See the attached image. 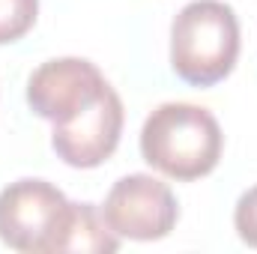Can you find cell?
<instances>
[{
	"instance_id": "obj_1",
	"label": "cell",
	"mask_w": 257,
	"mask_h": 254,
	"mask_svg": "<svg viewBox=\"0 0 257 254\" xmlns=\"http://www.w3.org/2000/svg\"><path fill=\"white\" fill-rule=\"evenodd\" d=\"M224 150V135L218 120L189 102H165L141 129V156L144 162L180 183H192L215 171Z\"/></svg>"
},
{
	"instance_id": "obj_4",
	"label": "cell",
	"mask_w": 257,
	"mask_h": 254,
	"mask_svg": "<svg viewBox=\"0 0 257 254\" xmlns=\"http://www.w3.org/2000/svg\"><path fill=\"white\" fill-rule=\"evenodd\" d=\"M102 215L120 239L156 242L177 227L180 203L171 186L159 177L128 174L111 186L102 203Z\"/></svg>"
},
{
	"instance_id": "obj_8",
	"label": "cell",
	"mask_w": 257,
	"mask_h": 254,
	"mask_svg": "<svg viewBox=\"0 0 257 254\" xmlns=\"http://www.w3.org/2000/svg\"><path fill=\"white\" fill-rule=\"evenodd\" d=\"M39 15V0H0V45L18 42Z\"/></svg>"
},
{
	"instance_id": "obj_5",
	"label": "cell",
	"mask_w": 257,
	"mask_h": 254,
	"mask_svg": "<svg viewBox=\"0 0 257 254\" xmlns=\"http://www.w3.org/2000/svg\"><path fill=\"white\" fill-rule=\"evenodd\" d=\"M111 84L99 66L84 57H57L48 60L27 78V105L42 120L60 126L87 111Z\"/></svg>"
},
{
	"instance_id": "obj_3",
	"label": "cell",
	"mask_w": 257,
	"mask_h": 254,
	"mask_svg": "<svg viewBox=\"0 0 257 254\" xmlns=\"http://www.w3.org/2000/svg\"><path fill=\"white\" fill-rule=\"evenodd\" d=\"M72 200L48 180H15L0 191V242L24 254H63Z\"/></svg>"
},
{
	"instance_id": "obj_9",
	"label": "cell",
	"mask_w": 257,
	"mask_h": 254,
	"mask_svg": "<svg viewBox=\"0 0 257 254\" xmlns=\"http://www.w3.org/2000/svg\"><path fill=\"white\" fill-rule=\"evenodd\" d=\"M233 227H236V233H239V239L245 245L257 248V186L248 191H242V197L236 200Z\"/></svg>"
},
{
	"instance_id": "obj_2",
	"label": "cell",
	"mask_w": 257,
	"mask_h": 254,
	"mask_svg": "<svg viewBox=\"0 0 257 254\" xmlns=\"http://www.w3.org/2000/svg\"><path fill=\"white\" fill-rule=\"evenodd\" d=\"M239 57V18L221 0H192L171 24V69L192 87L224 81Z\"/></svg>"
},
{
	"instance_id": "obj_6",
	"label": "cell",
	"mask_w": 257,
	"mask_h": 254,
	"mask_svg": "<svg viewBox=\"0 0 257 254\" xmlns=\"http://www.w3.org/2000/svg\"><path fill=\"white\" fill-rule=\"evenodd\" d=\"M123 102L114 87H108L87 111L72 117L69 123H60L51 132V147L57 159H63L69 168H99L108 162L120 144L123 135Z\"/></svg>"
},
{
	"instance_id": "obj_7",
	"label": "cell",
	"mask_w": 257,
	"mask_h": 254,
	"mask_svg": "<svg viewBox=\"0 0 257 254\" xmlns=\"http://www.w3.org/2000/svg\"><path fill=\"white\" fill-rule=\"evenodd\" d=\"M120 248V236L108 227L102 209L96 203H72V221L63 239V254H114Z\"/></svg>"
}]
</instances>
